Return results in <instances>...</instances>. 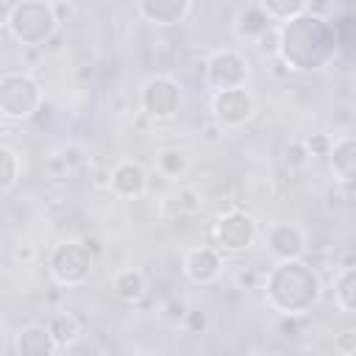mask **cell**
<instances>
[{"label": "cell", "instance_id": "cell-1", "mask_svg": "<svg viewBox=\"0 0 356 356\" xmlns=\"http://www.w3.org/2000/svg\"><path fill=\"white\" fill-rule=\"evenodd\" d=\"M337 28L314 11H303L278 25V58L295 72H317L337 53Z\"/></svg>", "mask_w": 356, "mask_h": 356}, {"label": "cell", "instance_id": "cell-2", "mask_svg": "<svg viewBox=\"0 0 356 356\" xmlns=\"http://www.w3.org/2000/svg\"><path fill=\"white\" fill-rule=\"evenodd\" d=\"M261 289L267 306L275 309L281 317H300L320 300L323 281L317 270L309 267L303 259H281L264 273Z\"/></svg>", "mask_w": 356, "mask_h": 356}, {"label": "cell", "instance_id": "cell-3", "mask_svg": "<svg viewBox=\"0 0 356 356\" xmlns=\"http://www.w3.org/2000/svg\"><path fill=\"white\" fill-rule=\"evenodd\" d=\"M58 17L50 0H19L6 11V31L25 47L47 44L58 31Z\"/></svg>", "mask_w": 356, "mask_h": 356}, {"label": "cell", "instance_id": "cell-4", "mask_svg": "<svg viewBox=\"0 0 356 356\" xmlns=\"http://www.w3.org/2000/svg\"><path fill=\"white\" fill-rule=\"evenodd\" d=\"M42 108V86L28 72L6 70L0 75V117L3 122H25Z\"/></svg>", "mask_w": 356, "mask_h": 356}, {"label": "cell", "instance_id": "cell-5", "mask_svg": "<svg viewBox=\"0 0 356 356\" xmlns=\"http://www.w3.org/2000/svg\"><path fill=\"white\" fill-rule=\"evenodd\" d=\"M92 250L86 242H58L47 256V273L58 286H81L92 275Z\"/></svg>", "mask_w": 356, "mask_h": 356}, {"label": "cell", "instance_id": "cell-6", "mask_svg": "<svg viewBox=\"0 0 356 356\" xmlns=\"http://www.w3.org/2000/svg\"><path fill=\"white\" fill-rule=\"evenodd\" d=\"M139 103L150 120H156V122L172 120L181 106V83L167 72H156L142 83Z\"/></svg>", "mask_w": 356, "mask_h": 356}, {"label": "cell", "instance_id": "cell-7", "mask_svg": "<svg viewBox=\"0 0 356 356\" xmlns=\"http://www.w3.org/2000/svg\"><path fill=\"white\" fill-rule=\"evenodd\" d=\"M250 70H248V58L234 50V47H222L214 50L209 56V61L203 64V83L209 92H222V89H236L245 86Z\"/></svg>", "mask_w": 356, "mask_h": 356}, {"label": "cell", "instance_id": "cell-8", "mask_svg": "<svg viewBox=\"0 0 356 356\" xmlns=\"http://www.w3.org/2000/svg\"><path fill=\"white\" fill-rule=\"evenodd\" d=\"M256 222L250 214L231 209L225 214H220L214 220L211 236H214V248H220L222 253H245L253 242H256Z\"/></svg>", "mask_w": 356, "mask_h": 356}, {"label": "cell", "instance_id": "cell-9", "mask_svg": "<svg viewBox=\"0 0 356 356\" xmlns=\"http://www.w3.org/2000/svg\"><path fill=\"white\" fill-rule=\"evenodd\" d=\"M256 114V100L245 86L211 92V120L225 131L245 125Z\"/></svg>", "mask_w": 356, "mask_h": 356}, {"label": "cell", "instance_id": "cell-10", "mask_svg": "<svg viewBox=\"0 0 356 356\" xmlns=\"http://www.w3.org/2000/svg\"><path fill=\"white\" fill-rule=\"evenodd\" d=\"M222 250L220 248H211V245H197V248H189L186 256H184V275L197 284V286H209L220 278L222 273Z\"/></svg>", "mask_w": 356, "mask_h": 356}, {"label": "cell", "instance_id": "cell-11", "mask_svg": "<svg viewBox=\"0 0 356 356\" xmlns=\"http://www.w3.org/2000/svg\"><path fill=\"white\" fill-rule=\"evenodd\" d=\"M264 245L267 250L281 261V259H303L306 253V234L295 222H270L264 228Z\"/></svg>", "mask_w": 356, "mask_h": 356}, {"label": "cell", "instance_id": "cell-12", "mask_svg": "<svg viewBox=\"0 0 356 356\" xmlns=\"http://www.w3.org/2000/svg\"><path fill=\"white\" fill-rule=\"evenodd\" d=\"M108 189L122 200H136L147 192V172L139 161L122 159L108 172Z\"/></svg>", "mask_w": 356, "mask_h": 356}, {"label": "cell", "instance_id": "cell-13", "mask_svg": "<svg viewBox=\"0 0 356 356\" xmlns=\"http://www.w3.org/2000/svg\"><path fill=\"white\" fill-rule=\"evenodd\" d=\"M136 11L156 28H172L189 17L192 0H136Z\"/></svg>", "mask_w": 356, "mask_h": 356}, {"label": "cell", "instance_id": "cell-14", "mask_svg": "<svg viewBox=\"0 0 356 356\" xmlns=\"http://www.w3.org/2000/svg\"><path fill=\"white\" fill-rule=\"evenodd\" d=\"M58 350L47 323H28L14 337V353L17 356H53Z\"/></svg>", "mask_w": 356, "mask_h": 356}, {"label": "cell", "instance_id": "cell-15", "mask_svg": "<svg viewBox=\"0 0 356 356\" xmlns=\"http://www.w3.org/2000/svg\"><path fill=\"white\" fill-rule=\"evenodd\" d=\"M328 167L337 184L356 186V136L334 139V147L328 153Z\"/></svg>", "mask_w": 356, "mask_h": 356}, {"label": "cell", "instance_id": "cell-16", "mask_svg": "<svg viewBox=\"0 0 356 356\" xmlns=\"http://www.w3.org/2000/svg\"><path fill=\"white\" fill-rule=\"evenodd\" d=\"M270 28H273V19L267 17V11H264L259 3L242 6V8L236 11V17H234V31H236V36L245 39V42H259Z\"/></svg>", "mask_w": 356, "mask_h": 356}, {"label": "cell", "instance_id": "cell-17", "mask_svg": "<svg viewBox=\"0 0 356 356\" xmlns=\"http://www.w3.org/2000/svg\"><path fill=\"white\" fill-rule=\"evenodd\" d=\"M111 289H114V295H117L122 303L136 306V303L147 295V281H145L142 270H136V267H125V270H120V273L114 275Z\"/></svg>", "mask_w": 356, "mask_h": 356}, {"label": "cell", "instance_id": "cell-18", "mask_svg": "<svg viewBox=\"0 0 356 356\" xmlns=\"http://www.w3.org/2000/svg\"><path fill=\"white\" fill-rule=\"evenodd\" d=\"M156 172L167 181H178L189 172V156L181 147H164L156 153Z\"/></svg>", "mask_w": 356, "mask_h": 356}, {"label": "cell", "instance_id": "cell-19", "mask_svg": "<svg viewBox=\"0 0 356 356\" xmlns=\"http://www.w3.org/2000/svg\"><path fill=\"white\" fill-rule=\"evenodd\" d=\"M47 328H50V334H53L58 350H61V348H72V345L78 342V337H81V320H78L72 312H58V314H53V317L47 320Z\"/></svg>", "mask_w": 356, "mask_h": 356}, {"label": "cell", "instance_id": "cell-20", "mask_svg": "<svg viewBox=\"0 0 356 356\" xmlns=\"http://www.w3.org/2000/svg\"><path fill=\"white\" fill-rule=\"evenodd\" d=\"M334 303L337 309L356 314V264L342 267L334 278Z\"/></svg>", "mask_w": 356, "mask_h": 356}, {"label": "cell", "instance_id": "cell-21", "mask_svg": "<svg viewBox=\"0 0 356 356\" xmlns=\"http://www.w3.org/2000/svg\"><path fill=\"white\" fill-rule=\"evenodd\" d=\"M22 178V159L17 156L14 147L3 145L0 147V189L3 195H11V189L19 184Z\"/></svg>", "mask_w": 356, "mask_h": 356}, {"label": "cell", "instance_id": "cell-22", "mask_svg": "<svg viewBox=\"0 0 356 356\" xmlns=\"http://www.w3.org/2000/svg\"><path fill=\"white\" fill-rule=\"evenodd\" d=\"M256 3L278 25L286 22V19H292V17H298V14H303V11H309V0H256Z\"/></svg>", "mask_w": 356, "mask_h": 356}, {"label": "cell", "instance_id": "cell-23", "mask_svg": "<svg viewBox=\"0 0 356 356\" xmlns=\"http://www.w3.org/2000/svg\"><path fill=\"white\" fill-rule=\"evenodd\" d=\"M303 147H306V153H309L312 159H328V153H331V147H334V139H331L328 134L317 131V134H309V136L303 139Z\"/></svg>", "mask_w": 356, "mask_h": 356}, {"label": "cell", "instance_id": "cell-24", "mask_svg": "<svg viewBox=\"0 0 356 356\" xmlns=\"http://www.w3.org/2000/svg\"><path fill=\"white\" fill-rule=\"evenodd\" d=\"M186 312H189V306H186L181 298H170V300H164V306H161V317H164L167 323H172V325L184 323Z\"/></svg>", "mask_w": 356, "mask_h": 356}, {"label": "cell", "instance_id": "cell-25", "mask_svg": "<svg viewBox=\"0 0 356 356\" xmlns=\"http://www.w3.org/2000/svg\"><path fill=\"white\" fill-rule=\"evenodd\" d=\"M181 325H184L189 334H206V328H209V314H206L203 309H189Z\"/></svg>", "mask_w": 356, "mask_h": 356}, {"label": "cell", "instance_id": "cell-26", "mask_svg": "<svg viewBox=\"0 0 356 356\" xmlns=\"http://www.w3.org/2000/svg\"><path fill=\"white\" fill-rule=\"evenodd\" d=\"M334 350H337V353H345V356L356 353V331H342V334H337V337H334Z\"/></svg>", "mask_w": 356, "mask_h": 356}, {"label": "cell", "instance_id": "cell-27", "mask_svg": "<svg viewBox=\"0 0 356 356\" xmlns=\"http://www.w3.org/2000/svg\"><path fill=\"white\" fill-rule=\"evenodd\" d=\"M306 147H303V142H295V145H289L286 147V161L292 164V167H300L303 161H306Z\"/></svg>", "mask_w": 356, "mask_h": 356}, {"label": "cell", "instance_id": "cell-28", "mask_svg": "<svg viewBox=\"0 0 356 356\" xmlns=\"http://www.w3.org/2000/svg\"><path fill=\"white\" fill-rule=\"evenodd\" d=\"M53 8H56V17H58V22H67V19L75 14L72 3H53Z\"/></svg>", "mask_w": 356, "mask_h": 356}]
</instances>
